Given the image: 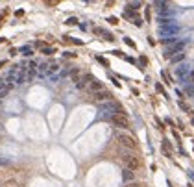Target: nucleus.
I'll return each instance as SVG.
<instances>
[{
    "mask_svg": "<svg viewBox=\"0 0 194 187\" xmlns=\"http://www.w3.org/2000/svg\"><path fill=\"white\" fill-rule=\"evenodd\" d=\"M122 178H124V182H128V184H131V182L135 180V172H131V170L124 169V174H122Z\"/></svg>",
    "mask_w": 194,
    "mask_h": 187,
    "instance_id": "nucleus-7",
    "label": "nucleus"
},
{
    "mask_svg": "<svg viewBox=\"0 0 194 187\" xmlns=\"http://www.w3.org/2000/svg\"><path fill=\"white\" fill-rule=\"evenodd\" d=\"M185 93L191 95V96H194V85H187V87H185Z\"/></svg>",
    "mask_w": 194,
    "mask_h": 187,
    "instance_id": "nucleus-14",
    "label": "nucleus"
},
{
    "mask_svg": "<svg viewBox=\"0 0 194 187\" xmlns=\"http://www.w3.org/2000/svg\"><path fill=\"white\" fill-rule=\"evenodd\" d=\"M111 122H113L116 128H122V130H128V128L131 126L130 119L126 117V113H116V115H113L111 117Z\"/></svg>",
    "mask_w": 194,
    "mask_h": 187,
    "instance_id": "nucleus-3",
    "label": "nucleus"
},
{
    "mask_svg": "<svg viewBox=\"0 0 194 187\" xmlns=\"http://www.w3.org/2000/svg\"><path fill=\"white\" fill-rule=\"evenodd\" d=\"M192 124H194V119H192Z\"/></svg>",
    "mask_w": 194,
    "mask_h": 187,
    "instance_id": "nucleus-21",
    "label": "nucleus"
},
{
    "mask_svg": "<svg viewBox=\"0 0 194 187\" xmlns=\"http://www.w3.org/2000/svg\"><path fill=\"white\" fill-rule=\"evenodd\" d=\"M89 87H91V89H92L94 93H98V91H102V89H104V85L100 83V81H96V80H91V83H89Z\"/></svg>",
    "mask_w": 194,
    "mask_h": 187,
    "instance_id": "nucleus-9",
    "label": "nucleus"
},
{
    "mask_svg": "<svg viewBox=\"0 0 194 187\" xmlns=\"http://www.w3.org/2000/svg\"><path fill=\"white\" fill-rule=\"evenodd\" d=\"M116 141H118L120 146H124V148H130V150L137 148V139L131 137V135H128V134H118L116 135Z\"/></svg>",
    "mask_w": 194,
    "mask_h": 187,
    "instance_id": "nucleus-2",
    "label": "nucleus"
},
{
    "mask_svg": "<svg viewBox=\"0 0 194 187\" xmlns=\"http://www.w3.org/2000/svg\"><path fill=\"white\" fill-rule=\"evenodd\" d=\"M22 52H24V56H30V54H32V50H30L28 46H24V48H22Z\"/></svg>",
    "mask_w": 194,
    "mask_h": 187,
    "instance_id": "nucleus-18",
    "label": "nucleus"
},
{
    "mask_svg": "<svg viewBox=\"0 0 194 187\" xmlns=\"http://www.w3.org/2000/svg\"><path fill=\"white\" fill-rule=\"evenodd\" d=\"M122 163L124 167H126L128 170H131V172H135V170L141 169V159L137 158L135 154H131V152H122Z\"/></svg>",
    "mask_w": 194,
    "mask_h": 187,
    "instance_id": "nucleus-1",
    "label": "nucleus"
},
{
    "mask_svg": "<svg viewBox=\"0 0 194 187\" xmlns=\"http://www.w3.org/2000/svg\"><path fill=\"white\" fill-rule=\"evenodd\" d=\"M135 26H142V21H141V19H139V17L135 19Z\"/></svg>",
    "mask_w": 194,
    "mask_h": 187,
    "instance_id": "nucleus-20",
    "label": "nucleus"
},
{
    "mask_svg": "<svg viewBox=\"0 0 194 187\" xmlns=\"http://www.w3.org/2000/svg\"><path fill=\"white\" fill-rule=\"evenodd\" d=\"M94 98H96V100H100V102H104V100H106V102H109V100L113 98V96H111V93H109V91L102 89V91L94 93Z\"/></svg>",
    "mask_w": 194,
    "mask_h": 187,
    "instance_id": "nucleus-6",
    "label": "nucleus"
},
{
    "mask_svg": "<svg viewBox=\"0 0 194 187\" xmlns=\"http://www.w3.org/2000/svg\"><path fill=\"white\" fill-rule=\"evenodd\" d=\"M67 24H68V26H74V24H78V19H68V21H67Z\"/></svg>",
    "mask_w": 194,
    "mask_h": 187,
    "instance_id": "nucleus-16",
    "label": "nucleus"
},
{
    "mask_svg": "<svg viewBox=\"0 0 194 187\" xmlns=\"http://www.w3.org/2000/svg\"><path fill=\"white\" fill-rule=\"evenodd\" d=\"M185 57V54L183 52H179V54H176V56H172V63H177V61H181Z\"/></svg>",
    "mask_w": 194,
    "mask_h": 187,
    "instance_id": "nucleus-12",
    "label": "nucleus"
},
{
    "mask_svg": "<svg viewBox=\"0 0 194 187\" xmlns=\"http://www.w3.org/2000/svg\"><path fill=\"white\" fill-rule=\"evenodd\" d=\"M9 89H11V83H7V85L6 83H0V98H2V96L9 91Z\"/></svg>",
    "mask_w": 194,
    "mask_h": 187,
    "instance_id": "nucleus-10",
    "label": "nucleus"
},
{
    "mask_svg": "<svg viewBox=\"0 0 194 187\" xmlns=\"http://www.w3.org/2000/svg\"><path fill=\"white\" fill-rule=\"evenodd\" d=\"M159 32H161V35L170 37V35H176V33L179 32V26H176V24H165V26L159 28Z\"/></svg>",
    "mask_w": 194,
    "mask_h": 187,
    "instance_id": "nucleus-5",
    "label": "nucleus"
},
{
    "mask_svg": "<svg viewBox=\"0 0 194 187\" xmlns=\"http://www.w3.org/2000/svg\"><path fill=\"white\" fill-rule=\"evenodd\" d=\"M57 69H59V67H57V65H56V63H52V65H48V71H46V74H52V72H56V71H57Z\"/></svg>",
    "mask_w": 194,
    "mask_h": 187,
    "instance_id": "nucleus-13",
    "label": "nucleus"
},
{
    "mask_svg": "<svg viewBox=\"0 0 194 187\" xmlns=\"http://www.w3.org/2000/svg\"><path fill=\"white\" fill-rule=\"evenodd\" d=\"M126 187H144L142 184H135V182H131V184H128Z\"/></svg>",
    "mask_w": 194,
    "mask_h": 187,
    "instance_id": "nucleus-17",
    "label": "nucleus"
},
{
    "mask_svg": "<svg viewBox=\"0 0 194 187\" xmlns=\"http://www.w3.org/2000/svg\"><path fill=\"white\" fill-rule=\"evenodd\" d=\"M176 76H179V78H183V80H187V78H189V69H187V67L176 69Z\"/></svg>",
    "mask_w": 194,
    "mask_h": 187,
    "instance_id": "nucleus-8",
    "label": "nucleus"
},
{
    "mask_svg": "<svg viewBox=\"0 0 194 187\" xmlns=\"http://www.w3.org/2000/svg\"><path fill=\"white\" fill-rule=\"evenodd\" d=\"M39 71H41V74H43V72H46V71H48V63H41V65H39Z\"/></svg>",
    "mask_w": 194,
    "mask_h": 187,
    "instance_id": "nucleus-15",
    "label": "nucleus"
},
{
    "mask_svg": "<svg viewBox=\"0 0 194 187\" xmlns=\"http://www.w3.org/2000/svg\"><path fill=\"white\" fill-rule=\"evenodd\" d=\"M192 98H194V96H192Z\"/></svg>",
    "mask_w": 194,
    "mask_h": 187,
    "instance_id": "nucleus-22",
    "label": "nucleus"
},
{
    "mask_svg": "<svg viewBox=\"0 0 194 187\" xmlns=\"http://www.w3.org/2000/svg\"><path fill=\"white\" fill-rule=\"evenodd\" d=\"M163 150H165L166 156L170 158V154H172V148H170V143H168V141H163Z\"/></svg>",
    "mask_w": 194,
    "mask_h": 187,
    "instance_id": "nucleus-11",
    "label": "nucleus"
},
{
    "mask_svg": "<svg viewBox=\"0 0 194 187\" xmlns=\"http://www.w3.org/2000/svg\"><path fill=\"white\" fill-rule=\"evenodd\" d=\"M183 46H185V43H183V41H179V43H174V45L166 46V50H165V56H166V57H172L174 54H179L181 50H183Z\"/></svg>",
    "mask_w": 194,
    "mask_h": 187,
    "instance_id": "nucleus-4",
    "label": "nucleus"
},
{
    "mask_svg": "<svg viewBox=\"0 0 194 187\" xmlns=\"http://www.w3.org/2000/svg\"><path fill=\"white\" fill-rule=\"evenodd\" d=\"M189 80H191V83L194 85V71H192V72H189Z\"/></svg>",
    "mask_w": 194,
    "mask_h": 187,
    "instance_id": "nucleus-19",
    "label": "nucleus"
}]
</instances>
